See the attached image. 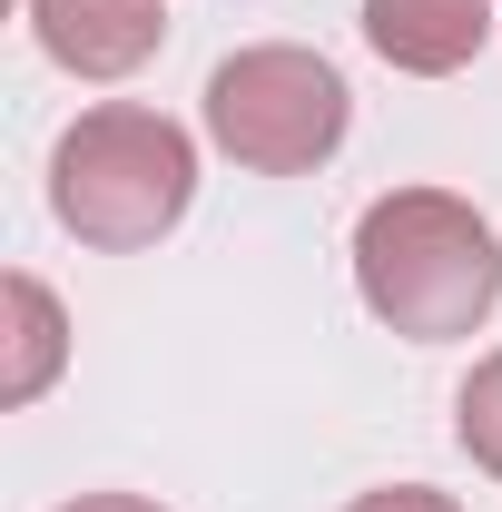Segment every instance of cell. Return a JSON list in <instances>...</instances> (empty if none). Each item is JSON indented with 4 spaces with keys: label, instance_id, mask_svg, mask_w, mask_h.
Returning a JSON list of instances; mask_svg holds the SVG:
<instances>
[{
    "label": "cell",
    "instance_id": "8992f818",
    "mask_svg": "<svg viewBox=\"0 0 502 512\" xmlns=\"http://www.w3.org/2000/svg\"><path fill=\"white\" fill-rule=\"evenodd\" d=\"M0 306H10V355H0V404L20 414V404H40L69 365V306L30 276V266H10L0 276Z\"/></svg>",
    "mask_w": 502,
    "mask_h": 512
},
{
    "label": "cell",
    "instance_id": "ba28073f",
    "mask_svg": "<svg viewBox=\"0 0 502 512\" xmlns=\"http://www.w3.org/2000/svg\"><path fill=\"white\" fill-rule=\"evenodd\" d=\"M345 512H463V503L434 493V483H384V493H355Z\"/></svg>",
    "mask_w": 502,
    "mask_h": 512
},
{
    "label": "cell",
    "instance_id": "9c48e42d",
    "mask_svg": "<svg viewBox=\"0 0 502 512\" xmlns=\"http://www.w3.org/2000/svg\"><path fill=\"white\" fill-rule=\"evenodd\" d=\"M60 512H158L148 493H79V503H60Z\"/></svg>",
    "mask_w": 502,
    "mask_h": 512
},
{
    "label": "cell",
    "instance_id": "52a82bcc",
    "mask_svg": "<svg viewBox=\"0 0 502 512\" xmlns=\"http://www.w3.org/2000/svg\"><path fill=\"white\" fill-rule=\"evenodd\" d=\"M453 434H463V453L502 483V345L463 375V394H453Z\"/></svg>",
    "mask_w": 502,
    "mask_h": 512
},
{
    "label": "cell",
    "instance_id": "5b68a950",
    "mask_svg": "<svg viewBox=\"0 0 502 512\" xmlns=\"http://www.w3.org/2000/svg\"><path fill=\"white\" fill-rule=\"evenodd\" d=\"M502 0H365V50L404 79H453L483 60Z\"/></svg>",
    "mask_w": 502,
    "mask_h": 512
},
{
    "label": "cell",
    "instance_id": "3957f363",
    "mask_svg": "<svg viewBox=\"0 0 502 512\" xmlns=\"http://www.w3.org/2000/svg\"><path fill=\"white\" fill-rule=\"evenodd\" d=\"M197 119H207V148L237 158L247 178H306L345 148L355 89H345L335 60H315L296 40H256V50H227L207 69Z\"/></svg>",
    "mask_w": 502,
    "mask_h": 512
},
{
    "label": "cell",
    "instance_id": "7a4b0ae2",
    "mask_svg": "<svg viewBox=\"0 0 502 512\" xmlns=\"http://www.w3.org/2000/svg\"><path fill=\"white\" fill-rule=\"evenodd\" d=\"M197 207V138L148 99H99L50 148V217L99 256L158 247Z\"/></svg>",
    "mask_w": 502,
    "mask_h": 512
},
{
    "label": "cell",
    "instance_id": "277c9868",
    "mask_svg": "<svg viewBox=\"0 0 502 512\" xmlns=\"http://www.w3.org/2000/svg\"><path fill=\"white\" fill-rule=\"evenodd\" d=\"M30 30L69 79H128L168 50V0H30Z\"/></svg>",
    "mask_w": 502,
    "mask_h": 512
},
{
    "label": "cell",
    "instance_id": "6da1fadb",
    "mask_svg": "<svg viewBox=\"0 0 502 512\" xmlns=\"http://www.w3.org/2000/svg\"><path fill=\"white\" fill-rule=\"evenodd\" d=\"M355 296L404 345H453L502 306V237L473 197L394 188L355 217Z\"/></svg>",
    "mask_w": 502,
    "mask_h": 512
}]
</instances>
